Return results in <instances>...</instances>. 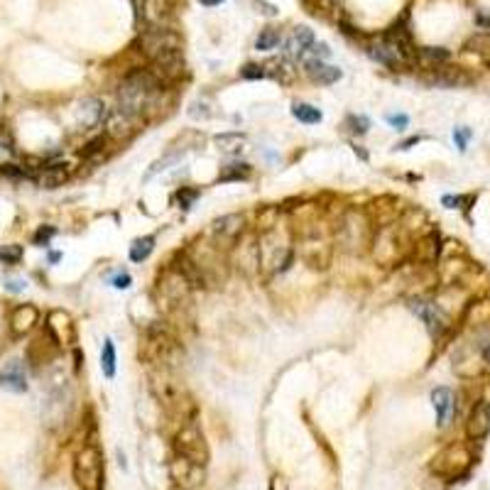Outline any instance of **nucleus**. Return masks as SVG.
I'll return each mask as SVG.
<instances>
[{"label":"nucleus","instance_id":"obj_1","mask_svg":"<svg viewBox=\"0 0 490 490\" xmlns=\"http://www.w3.org/2000/svg\"><path fill=\"white\" fill-rule=\"evenodd\" d=\"M162 91H165V84L150 69H138L133 74H128L123 79V84H120L118 108L128 110L135 118H145V113L155 105Z\"/></svg>","mask_w":490,"mask_h":490},{"label":"nucleus","instance_id":"obj_2","mask_svg":"<svg viewBox=\"0 0 490 490\" xmlns=\"http://www.w3.org/2000/svg\"><path fill=\"white\" fill-rule=\"evenodd\" d=\"M378 225L365 211H346L343 218L339 221V230H336V243H339L341 251L360 255L368 248H373V240H376Z\"/></svg>","mask_w":490,"mask_h":490},{"label":"nucleus","instance_id":"obj_3","mask_svg":"<svg viewBox=\"0 0 490 490\" xmlns=\"http://www.w3.org/2000/svg\"><path fill=\"white\" fill-rule=\"evenodd\" d=\"M191 290L194 287L189 285V280L175 265L167 267L160 275V280H157V302H160V309L167 316L181 314V309L191 304Z\"/></svg>","mask_w":490,"mask_h":490},{"label":"nucleus","instance_id":"obj_4","mask_svg":"<svg viewBox=\"0 0 490 490\" xmlns=\"http://www.w3.org/2000/svg\"><path fill=\"white\" fill-rule=\"evenodd\" d=\"M74 480L79 490H103L105 480V461L98 444H86L74 456Z\"/></svg>","mask_w":490,"mask_h":490},{"label":"nucleus","instance_id":"obj_5","mask_svg":"<svg viewBox=\"0 0 490 490\" xmlns=\"http://www.w3.org/2000/svg\"><path fill=\"white\" fill-rule=\"evenodd\" d=\"M292 258L295 253L290 235H280V223L260 235V267H265L267 272H282L290 267Z\"/></svg>","mask_w":490,"mask_h":490},{"label":"nucleus","instance_id":"obj_6","mask_svg":"<svg viewBox=\"0 0 490 490\" xmlns=\"http://www.w3.org/2000/svg\"><path fill=\"white\" fill-rule=\"evenodd\" d=\"M470 466H473V451L466 444H461V441L459 444H449L431 461V470L444 480L461 478V475L468 473Z\"/></svg>","mask_w":490,"mask_h":490},{"label":"nucleus","instance_id":"obj_7","mask_svg":"<svg viewBox=\"0 0 490 490\" xmlns=\"http://www.w3.org/2000/svg\"><path fill=\"white\" fill-rule=\"evenodd\" d=\"M142 54L150 61L162 59L167 54L181 52V37L172 27H145L140 35Z\"/></svg>","mask_w":490,"mask_h":490},{"label":"nucleus","instance_id":"obj_8","mask_svg":"<svg viewBox=\"0 0 490 490\" xmlns=\"http://www.w3.org/2000/svg\"><path fill=\"white\" fill-rule=\"evenodd\" d=\"M175 451L177 456L186 461H194L199 466L209 463V446H206L204 431L199 429L196 422H186L175 436Z\"/></svg>","mask_w":490,"mask_h":490},{"label":"nucleus","instance_id":"obj_9","mask_svg":"<svg viewBox=\"0 0 490 490\" xmlns=\"http://www.w3.org/2000/svg\"><path fill=\"white\" fill-rule=\"evenodd\" d=\"M245 230V218L240 214H225L221 218L214 221L211 225V240H214L216 248L221 251H230L238 245V240L243 238Z\"/></svg>","mask_w":490,"mask_h":490},{"label":"nucleus","instance_id":"obj_10","mask_svg":"<svg viewBox=\"0 0 490 490\" xmlns=\"http://www.w3.org/2000/svg\"><path fill=\"white\" fill-rule=\"evenodd\" d=\"M140 123H142V118H135V115L123 108H115V110H110V113H105V135L118 142L131 140V138L140 131Z\"/></svg>","mask_w":490,"mask_h":490},{"label":"nucleus","instance_id":"obj_11","mask_svg":"<svg viewBox=\"0 0 490 490\" xmlns=\"http://www.w3.org/2000/svg\"><path fill=\"white\" fill-rule=\"evenodd\" d=\"M368 54H371L373 59L378 61V64L387 66V69H392V71L407 69V66L415 61L410 54H405L400 47L392 45V42L385 40V37H383V40H378V42H371V45H368Z\"/></svg>","mask_w":490,"mask_h":490},{"label":"nucleus","instance_id":"obj_12","mask_svg":"<svg viewBox=\"0 0 490 490\" xmlns=\"http://www.w3.org/2000/svg\"><path fill=\"white\" fill-rule=\"evenodd\" d=\"M299 258L314 270H324L331 262V245L319 233H309L299 243Z\"/></svg>","mask_w":490,"mask_h":490},{"label":"nucleus","instance_id":"obj_13","mask_svg":"<svg viewBox=\"0 0 490 490\" xmlns=\"http://www.w3.org/2000/svg\"><path fill=\"white\" fill-rule=\"evenodd\" d=\"M410 309L415 311L417 316H420L422 321L426 324V329L431 331L434 336L444 334L446 326H449V319H446L444 309H441L439 304H434V302H424V299H415L410 304Z\"/></svg>","mask_w":490,"mask_h":490},{"label":"nucleus","instance_id":"obj_14","mask_svg":"<svg viewBox=\"0 0 490 490\" xmlns=\"http://www.w3.org/2000/svg\"><path fill=\"white\" fill-rule=\"evenodd\" d=\"M170 475H172V480H175L177 485L191 490L194 485L204 483V466L177 456V459L172 461V466H170Z\"/></svg>","mask_w":490,"mask_h":490},{"label":"nucleus","instance_id":"obj_15","mask_svg":"<svg viewBox=\"0 0 490 490\" xmlns=\"http://www.w3.org/2000/svg\"><path fill=\"white\" fill-rule=\"evenodd\" d=\"M37 324H40V309L35 304H17L8 316V326H10V334L15 339L27 336Z\"/></svg>","mask_w":490,"mask_h":490},{"label":"nucleus","instance_id":"obj_16","mask_svg":"<svg viewBox=\"0 0 490 490\" xmlns=\"http://www.w3.org/2000/svg\"><path fill=\"white\" fill-rule=\"evenodd\" d=\"M47 331H50L52 339H54L59 346H71L76 341L74 319L61 309L50 311V316H47Z\"/></svg>","mask_w":490,"mask_h":490},{"label":"nucleus","instance_id":"obj_17","mask_svg":"<svg viewBox=\"0 0 490 490\" xmlns=\"http://www.w3.org/2000/svg\"><path fill=\"white\" fill-rule=\"evenodd\" d=\"M490 431V402H475L468 412V420H466V436L470 441L485 439Z\"/></svg>","mask_w":490,"mask_h":490},{"label":"nucleus","instance_id":"obj_18","mask_svg":"<svg viewBox=\"0 0 490 490\" xmlns=\"http://www.w3.org/2000/svg\"><path fill=\"white\" fill-rule=\"evenodd\" d=\"M431 84L444 86V89H461V86L473 84V76L463 69V66L454 64H441L436 69H431Z\"/></svg>","mask_w":490,"mask_h":490},{"label":"nucleus","instance_id":"obj_19","mask_svg":"<svg viewBox=\"0 0 490 490\" xmlns=\"http://www.w3.org/2000/svg\"><path fill=\"white\" fill-rule=\"evenodd\" d=\"M314 32L309 30V27L299 25L292 30V35L287 37L285 42V57L287 59H304L306 54H309V50L314 47Z\"/></svg>","mask_w":490,"mask_h":490},{"label":"nucleus","instance_id":"obj_20","mask_svg":"<svg viewBox=\"0 0 490 490\" xmlns=\"http://www.w3.org/2000/svg\"><path fill=\"white\" fill-rule=\"evenodd\" d=\"M304 74L309 76L314 84H321V86H331L343 76V71L339 66H331L326 64L324 59H314V57H304Z\"/></svg>","mask_w":490,"mask_h":490},{"label":"nucleus","instance_id":"obj_21","mask_svg":"<svg viewBox=\"0 0 490 490\" xmlns=\"http://www.w3.org/2000/svg\"><path fill=\"white\" fill-rule=\"evenodd\" d=\"M431 405H434V412H436V424L444 429V426L451 424V417L456 412V397H454V390L451 387H436L431 392Z\"/></svg>","mask_w":490,"mask_h":490},{"label":"nucleus","instance_id":"obj_22","mask_svg":"<svg viewBox=\"0 0 490 490\" xmlns=\"http://www.w3.org/2000/svg\"><path fill=\"white\" fill-rule=\"evenodd\" d=\"M385 40H390L392 45H397L405 54H410L412 59H415L417 47H415V42H412V30H410V25H407V15L402 17V20H397L395 25L387 27Z\"/></svg>","mask_w":490,"mask_h":490},{"label":"nucleus","instance_id":"obj_23","mask_svg":"<svg viewBox=\"0 0 490 490\" xmlns=\"http://www.w3.org/2000/svg\"><path fill=\"white\" fill-rule=\"evenodd\" d=\"M441 253V240L436 233H426L424 238H420L415 243V260L422 265H431V262L439 260Z\"/></svg>","mask_w":490,"mask_h":490},{"label":"nucleus","instance_id":"obj_24","mask_svg":"<svg viewBox=\"0 0 490 490\" xmlns=\"http://www.w3.org/2000/svg\"><path fill=\"white\" fill-rule=\"evenodd\" d=\"M0 387L10 392H27L25 371H22V365L17 363V360H13L10 365H6V368L0 371Z\"/></svg>","mask_w":490,"mask_h":490},{"label":"nucleus","instance_id":"obj_25","mask_svg":"<svg viewBox=\"0 0 490 490\" xmlns=\"http://www.w3.org/2000/svg\"><path fill=\"white\" fill-rule=\"evenodd\" d=\"M66 179H69V167L66 165H47L45 170L37 175V184H40L42 189H57V186H61Z\"/></svg>","mask_w":490,"mask_h":490},{"label":"nucleus","instance_id":"obj_26","mask_svg":"<svg viewBox=\"0 0 490 490\" xmlns=\"http://www.w3.org/2000/svg\"><path fill=\"white\" fill-rule=\"evenodd\" d=\"M449 57V50H444V47H420L415 54V61L422 66H429V69H436V66L446 64Z\"/></svg>","mask_w":490,"mask_h":490},{"label":"nucleus","instance_id":"obj_27","mask_svg":"<svg viewBox=\"0 0 490 490\" xmlns=\"http://www.w3.org/2000/svg\"><path fill=\"white\" fill-rule=\"evenodd\" d=\"M253 170L248 162H228V165L221 167L218 172V181H245L251 179Z\"/></svg>","mask_w":490,"mask_h":490},{"label":"nucleus","instance_id":"obj_28","mask_svg":"<svg viewBox=\"0 0 490 490\" xmlns=\"http://www.w3.org/2000/svg\"><path fill=\"white\" fill-rule=\"evenodd\" d=\"M265 69H267V76L277 79L280 84H292V79H295V69H292V61L287 59V57L267 61Z\"/></svg>","mask_w":490,"mask_h":490},{"label":"nucleus","instance_id":"obj_29","mask_svg":"<svg viewBox=\"0 0 490 490\" xmlns=\"http://www.w3.org/2000/svg\"><path fill=\"white\" fill-rule=\"evenodd\" d=\"M155 243H157L155 235H142V238H135V240H133V245H131V260L133 262L147 260V258L152 255V251H155Z\"/></svg>","mask_w":490,"mask_h":490},{"label":"nucleus","instance_id":"obj_30","mask_svg":"<svg viewBox=\"0 0 490 490\" xmlns=\"http://www.w3.org/2000/svg\"><path fill=\"white\" fill-rule=\"evenodd\" d=\"M292 115H295L299 123H304V126H316V123H321V110L314 108L311 103H295L292 105Z\"/></svg>","mask_w":490,"mask_h":490},{"label":"nucleus","instance_id":"obj_31","mask_svg":"<svg viewBox=\"0 0 490 490\" xmlns=\"http://www.w3.org/2000/svg\"><path fill=\"white\" fill-rule=\"evenodd\" d=\"M466 52H470V54H480V57H490V32H475V35H470L468 40H466L463 45Z\"/></svg>","mask_w":490,"mask_h":490},{"label":"nucleus","instance_id":"obj_32","mask_svg":"<svg viewBox=\"0 0 490 490\" xmlns=\"http://www.w3.org/2000/svg\"><path fill=\"white\" fill-rule=\"evenodd\" d=\"M81 115H84V123L86 126H96L101 120L105 118V110H103V103L98 98H89L81 103Z\"/></svg>","mask_w":490,"mask_h":490},{"label":"nucleus","instance_id":"obj_33","mask_svg":"<svg viewBox=\"0 0 490 490\" xmlns=\"http://www.w3.org/2000/svg\"><path fill=\"white\" fill-rule=\"evenodd\" d=\"M280 42H282V32L277 30V27H265V30H260V35H258L255 50L258 52H270V50H275Z\"/></svg>","mask_w":490,"mask_h":490},{"label":"nucleus","instance_id":"obj_34","mask_svg":"<svg viewBox=\"0 0 490 490\" xmlns=\"http://www.w3.org/2000/svg\"><path fill=\"white\" fill-rule=\"evenodd\" d=\"M115 346L110 339L103 341V350H101V371L105 378H115Z\"/></svg>","mask_w":490,"mask_h":490},{"label":"nucleus","instance_id":"obj_35","mask_svg":"<svg viewBox=\"0 0 490 490\" xmlns=\"http://www.w3.org/2000/svg\"><path fill=\"white\" fill-rule=\"evenodd\" d=\"M216 145L223 152H238L240 145H243V135H238V133H225V135L216 138Z\"/></svg>","mask_w":490,"mask_h":490},{"label":"nucleus","instance_id":"obj_36","mask_svg":"<svg viewBox=\"0 0 490 490\" xmlns=\"http://www.w3.org/2000/svg\"><path fill=\"white\" fill-rule=\"evenodd\" d=\"M199 196H201V191L194 189V186H181V189L177 191V204H179L181 211H189Z\"/></svg>","mask_w":490,"mask_h":490},{"label":"nucleus","instance_id":"obj_37","mask_svg":"<svg viewBox=\"0 0 490 490\" xmlns=\"http://www.w3.org/2000/svg\"><path fill=\"white\" fill-rule=\"evenodd\" d=\"M22 258V248L20 245H0V262L6 265H15Z\"/></svg>","mask_w":490,"mask_h":490},{"label":"nucleus","instance_id":"obj_38","mask_svg":"<svg viewBox=\"0 0 490 490\" xmlns=\"http://www.w3.org/2000/svg\"><path fill=\"white\" fill-rule=\"evenodd\" d=\"M240 79H248V81L267 79V69H265V64H245L243 69H240Z\"/></svg>","mask_w":490,"mask_h":490},{"label":"nucleus","instance_id":"obj_39","mask_svg":"<svg viewBox=\"0 0 490 490\" xmlns=\"http://www.w3.org/2000/svg\"><path fill=\"white\" fill-rule=\"evenodd\" d=\"M470 128H456L454 131V142H456V147H459L461 152H466L468 150V142H470Z\"/></svg>","mask_w":490,"mask_h":490},{"label":"nucleus","instance_id":"obj_40","mask_svg":"<svg viewBox=\"0 0 490 490\" xmlns=\"http://www.w3.org/2000/svg\"><path fill=\"white\" fill-rule=\"evenodd\" d=\"M385 120H387V126L395 128V131H405V128L410 126V115H405V113H387Z\"/></svg>","mask_w":490,"mask_h":490},{"label":"nucleus","instance_id":"obj_41","mask_svg":"<svg viewBox=\"0 0 490 490\" xmlns=\"http://www.w3.org/2000/svg\"><path fill=\"white\" fill-rule=\"evenodd\" d=\"M110 285L115 287V290H128V287L133 285V277H131V272H126V270H118L113 277H110Z\"/></svg>","mask_w":490,"mask_h":490},{"label":"nucleus","instance_id":"obj_42","mask_svg":"<svg viewBox=\"0 0 490 490\" xmlns=\"http://www.w3.org/2000/svg\"><path fill=\"white\" fill-rule=\"evenodd\" d=\"M348 126H353L350 131L353 133H358V135H363L368 128H371V120L365 118V115H350L348 118Z\"/></svg>","mask_w":490,"mask_h":490},{"label":"nucleus","instance_id":"obj_43","mask_svg":"<svg viewBox=\"0 0 490 490\" xmlns=\"http://www.w3.org/2000/svg\"><path fill=\"white\" fill-rule=\"evenodd\" d=\"M54 233H57V230L52 228V225H42V228L37 230V233H35V238H32V240H35L37 245H47V243H50L52 238H54Z\"/></svg>","mask_w":490,"mask_h":490},{"label":"nucleus","instance_id":"obj_44","mask_svg":"<svg viewBox=\"0 0 490 490\" xmlns=\"http://www.w3.org/2000/svg\"><path fill=\"white\" fill-rule=\"evenodd\" d=\"M309 54L314 57V59H326V57H331V50L329 45H324V42H314V47L309 50ZM306 54V57H309Z\"/></svg>","mask_w":490,"mask_h":490},{"label":"nucleus","instance_id":"obj_45","mask_svg":"<svg viewBox=\"0 0 490 490\" xmlns=\"http://www.w3.org/2000/svg\"><path fill=\"white\" fill-rule=\"evenodd\" d=\"M255 8H258V13H262V15H277V8L275 6H270V3H265V0H255Z\"/></svg>","mask_w":490,"mask_h":490},{"label":"nucleus","instance_id":"obj_46","mask_svg":"<svg viewBox=\"0 0 490 490\" xmlns=\"http://www.w3.org/2000/svg\"><path fill=\"white\" fill-rule=\"evenodd\" d=\"M475 22H478L485 32H490V15H488V13H478V15H475Z\"/></svg>","mask_w":490,"mask_h":490},{"label":"nucleus","instance_id":"obj_47","mask_svg":"<svg viewBox=\"0 0 490 490\" xmlns=\"http://www.w3.org/2000/svg\"><path fill=\"white\" fill-rule=\"evenodd\" d=\"M6 287H8V292H22V290H25V282H22V280H8Z\"/></svg>","mask_w":490,"mask_h":490},{"label":"nucleus","instance_id":"obj_48","mask_svg":"<svg viewBox=\"0 0 490 490\" xmlns=\"http://www.w3.org/2000/svg\"><path fill=\"white\" fill-rule=\"evenodd\" d=\"M480 355H483V360L490 365V339H485L483 343H480Z\"/></svg>","mask_w":490,"mask_h":490},{"label":"nucleus","instance_id":"obj_49","mask_svg":"<svg viewBox=\"0 0 490 490\" xmlns=\"http://www.w3.org/2000/svg\"><path fill=\"white\" fill-rule=\"evenodd\" d=\"M422 138H410V140H405V142H400V145H397V150H410L412 145H417V142H420Z\"/></svg>","mask_w":490,"mask_h":490},{"label":"nucleus","instance_id":"obj_50","mask_svg":"<svg viewBox=\"0 0 490 490\" xmlns=\"http://www.w3.org/2000/svg\"><path fill=\"white\" fill-rule=\"evenodd\" d=\"M199 3L204 8H216V6H221V3H225V0H199Z\"/></svg>","mask_w":490,"mask_h":490}]
</instances>
